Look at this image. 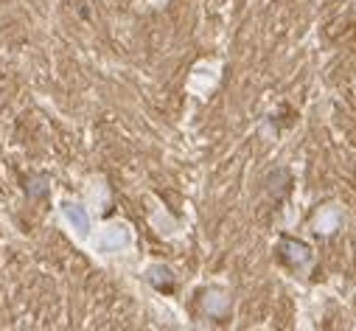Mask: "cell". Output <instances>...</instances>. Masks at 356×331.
I'll use <instances>...</instances> for the list:
<instances>
[{"label": "cell", "mask_w": 356, "mask_h": 331, "mask_svg": "<svg viewBox=\"0 0 356 331\" xmlns=\"http://www.w3.org/2000/svg\"><path fill=\"white\" fill-rule=\"evenodd\" d=\"M278 256H281V261H286L289 267H300V264H306V261L312 259L309 247H306L303 241H295V239H281Z\"/></svg>", "instance_id": "cell-1"}]
</instances>
